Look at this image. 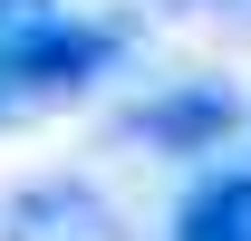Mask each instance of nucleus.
I'll return each instance as SVG.
<instances>
[{
    "mask_svg": "<svg viewBox=\"0 0 251 241\" xmlns=\"http://www.w3.org/2000/svg\"><path fill=\"white\" fill-rule=\"evenodd\" d=\"M0 241H126V212L77 174H49V183H20L0 203Z\"/></svg>",
    "mask_w": 251,
    "mask_h": 241,
    "instance_id": "1",
    "label": "nucleus"
},
{
    "mask_svg": "<svg viewBox=\"0 0 251 241\" xmlns=\"http://www.w3.org/2000/svg\"><path fill=\"white\" fill-rule=\"evenodd\" d=\"M116 48H126L116 29H97V20H58V29H39L20 58L0 68V77H10L20 106H29V96H77V87H97V77L116 68Z\"/></svg>",
    "mask_w": 251,
    "mask_h": 241,
    "instance_id": "2",
    "label": "nucleus"
},
{
    "mask_svg": "<svg viewBox=\"0 0 251 241\" xmlns=\"http://www.w3.org/2000/svg\"><path fill=\"white\" fill-rule=\"evenodd\" d=\"M232 125H242V96L213 87V77H184V87L145 96V106L126 116V135H135V145H155V154H213Z\"/></svg>",
    "mask_w": 251,
    "mask_h": 241,
    "instance_id": "3",
    "label": "nucleus"
},
{
    "mask_svg": "<svg viewBox=\"0 0 251 241\" xmlns=\"http://www.w3.org/2000/svg\"><path fill=\"white\" fill-rule=\"evenodd\" d=\"M174 241H251V164L193 183L184 203H174Z\"/></svg>",
    "mask_w": 251,
    "mask_h": 241,
    "instance_id": "4",
    "label": "nucleus"
},
{
    "mask_svg": "<svg viewBox=\"0 0 251 241\" xmlns=\"http://www.w3.org/2000/svg\"><path fill=\"white\" fill-rule=\"evenodd\" d=\"M58 20H68V0H0V68L20 58L39 29H58Z\"/></svg>",
    "mask_w": 251,
    "mask_h": 241,
    "instance_id": "5",
    "label": "nucleus"
},
{
    "mask_svg": "<svg viewBox=\"0 0 251 241\" xmlns=\"http://www.w3.org/2000/svg\"><path fill=\"white\" fill-rule=\"evenodd\" d=\"M10 106H20V96H10V77H0V116H10Z\"/></svg>",
    "mask_w": 251,
    "mask_h": 241,
    "instance_id": "6",
    "label": "nucleus"
},
{
    "mask_svg": "<svg viewBox=\"0 0 251 241\" xmlns=\"http://www.w3.org/2000/svg\"><path fill=\"white\" fill-rule=\"evenodd\" d=\"M203 10H251V0H203Z\"/></svg>",
    "mask_w": 251,
    "mask_h": 241,
    "instance_id": "7",
    "label": "nucleus"
}]
</instances>
